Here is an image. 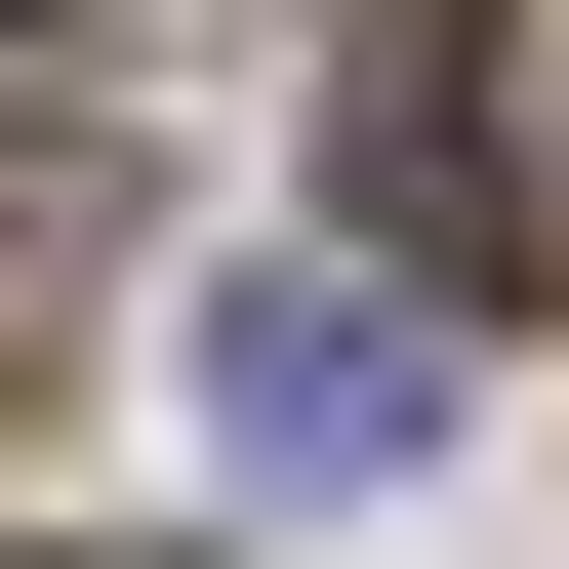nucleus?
<instances>
[{
	"label": "nucleus",
	"instance_id": "obj_1",
	"mask_svg": "<svg viewBox=\"0 0 569 569\" xmlns=\"http://www.w3.org/2000/svg\"><path fill=\"white\" fill-rule=\"evenodd\" d=\"M203 448H244V488H407V448H448V284H407V244H244V284H203Z\"/></svg>",
	"mask_w": 569,
	"mask_h": 569
},
{
	"label": "nucleus",
	"instance_id": "obj_2",
	"mask_svg": "<svg viewBox=\"0 0 569 569\" xmlns=\"http://www.w3.org/2000/svg\"><path fill=\"white\" fill-rule=\"evenodd\" d=\"M367 203H407V284L529 244V203H488V0H367Z\"/></svg>",
	"mask_w": 569,
	"mask_h": 569
}]
</instances>
